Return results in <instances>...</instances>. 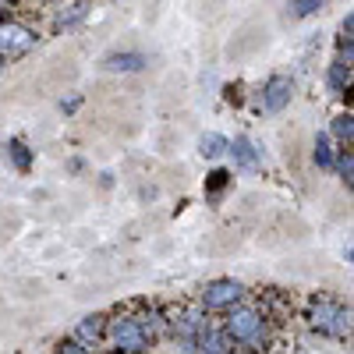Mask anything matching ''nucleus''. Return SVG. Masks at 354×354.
I'll return each instance as SVG.
<instances>
[{"label": "nucleus", "instance_id": "21", "mask_svg": "<svg viewBox=\"0 0 354 354\" xmlns=\"http://www.w3.org/2000/svg\"><path fill=\"white\" fill-rule=\"evenodd\" d=\"M177 354H198V344L195 340H177Z\"/></svg>", "mask_w": 354, "mask_h": 354}, {"label": "nucleus", "instance_id": "7", "mask_svg": "<svg viewBox=\"0 0 354 354\" xmlns=\"http://www.w3.org/2000/svg\"><path fill=\"white\" fill-rule=\"evenodd\" d=\"M195 344H198V354H234V351H238V347L230 344V337L220 326H213V322L195 337Z\"/></svg>", "mask_w": 354, "mask_h": 354}, {"label": "nucleus", "instance_id": "4", "mask_svg": "<svg viewBox=\"0 0 354 354\" xmlns=\"http://www.w3.org/2000/svg\"><path fill=\"white\" fill-rule=\"evenodd\" d=\"M39 43V32L21 18H0V61H11V57H21Z\"/></svg>", "mask_w": 354, "mask_h": 354}, {"label": "nucleus", "instance_id": "13", "mask_svg": "<svg viewBox=\"0 0 354 354\" xmlns=\"http://www.w3.org/2000/svg\"><path fill=\"white\" fill-rule=\"evenodd\" d=\"M315 163L322 167V170H330L333 167V160H337V149H333V138L330 135H315Z\"/></svg>", "mask_w": 354, "mask_h": 354}, {"label": "nucleus", "instance_id": "11", "mask_svg": "<svg viewBox=\"0 0 354 354\" xmlns=\"http://www.w3.org/2000/svg\"><path fill=\"white\" fill-rule=\"evenodd\" d=\"M85 15H88V4H82V0H78V4H57V8H53V21L61 25V28L78 25Z\"/></svg>", "mask_w": 354, "mask_h": 354}, {"label": "nucleus", "instance_id": "10", "mask_svg": "<svg viewBox=\"0 0 354 354\" xmlns=\"http://www.w3.org/2000/svg\"><path fill=\"white\" fill-rule=\"evenodd\" d=\"M227 153H234V160H238L241 167H259V163H262V153L255 149V142H252L248 135H238V138H234Z\"/></svg>", "mask_w": 354, "mask_h": 354}, {"label": "nucleus", "instance_id": "19", "mask_svg": "<svg viewBox=\"0 0 354 354\" xmlns=\"http://www.w3.org/2000/svg\"><path fill=\"white\" fill-rule=\"evenodd\" d=\"M53 354H93V351H88V347H82L75 337H64V340H57Z\"/></svg>", "mask_w": 354, "mask_h": 354}, {"label": "nucleus", "instance_id": "6", "mask_svg": "<svg viewBox=\"0 0 354 354\" xmlns=\"http://www.w3.org/2000/svg\"><path fill=\"white\" fill-rule=\"evenodd\" d=\"M290 96H294V78H287V75H270V78H266V85H262V106L270 113H280L290 103Z\"/></svg>", "mask_w": 354, "mask_h": 354}, {"label": "nucleus", "instance_id": "16", "mask_svg": "<svg viewBox=\"0 0 354 354\" xmlns=\"http://www.w3.org/2000/svg\"><path fill=\"white\" fill-rule=\"evenodd\" d=\"M8 153H11V160H15L18 170H28V167H32V153H28V145H25L21 138H11V142H8Z\"/></svg>", "mask_w": 354, "mask_h": 354}, {"label": "nucleus", "instance_id": "1", "mask_svg": "<svg viewBox=\"0 0 354 354\" xmlns=\"http://www.w3.org/2000/svg\"><path fill=\"white\" fill-rule=\"evenodd\" d=\"M220 330L230 337L234 347H245V351H262L270 344V319L252 305H234Z\"/></svg>", "mask_w": 354, "mask_h": 354}, {"label": "nucleus", "instance_id": "18", "mask_svg": "<svg viewBox=\"0 0 354 354\" xmlns=\"http://www.w3.org/2000/svg\"><path fill=\"white\" fill-rule=\"evenodd\" d=\"M230 177H234L230 170H213L209 181H205V195H220V192L230 185Z\"/></svg>", "mask_w": 354, "mask_h": 354}, {"label": "nucleus", "instance_id": "20", "mask_svg": "<svg viewBox=\"0 0 354 354\" xmlns=\"http://www.w3.org/2000/svg\"><path fill=\"white\" fill-rule=\"evenodd\" d=\"M322 4H319V0H294V4H290V15L294 18H308V15H315Z\"/></svg>", "mask_w": 354, "mask_h": 354}, {"label": "nucleus", "instance_id": "15", "mask_svg": "<svg viewBox=\"0 0 354 354\" xmlns=\"http://www.w3.org/2000/svg\"><path fill=\"white\" fill-rule=\"evenodd\" d=\"M333 138H337L340 145H347V149H351V138H354V117H351V113L333 117Z\"/></svg>", "mask_w": 354, "mask_h": 354}, {"label": "nucleus", "instance_id": "14", "mask_svg": "<svg viewBox=\"0 0 354 354\" xmlns=\"http://www.w3.org/2000/svg\"><path fill=\"white\" fill-rule=\"evenodd\" d=\"M330 88H333L337 96H344L347 88H351V68H347L344 61H337V64L330 68Z\"/></svg>", "mask_w": 354, "mask_h": 354}, {"label": "nucleus", "instance_id": "3", "mask_svg": "<svg viewBox=\"0 0 354 354\" xmlns=\"http://www.w3.org/2000/svg\"><path fill=\"white\" fill-rule=\"evenodd\" d=\"M308 322L322 337H333V340L351 337V308L333 301V298H315L312 312H308Z\"/></svg>", "mask_w": 354, "mask_h": 354}, {"label": "nucleus", "instance_id": "8", "mask_svg": "<svg viewBox=\"0 0 354 354\" xmlns=\"http://www.w3.org/2000/svg\"><path fill=\"white\" fill-rule=\"evenodd\" d=\"M103 330H106V315H103V312L85 315V319L78 322V326H75V340H78L82 347L93 351L96 344H103Z\"/></svg>", "mask_w": 354, "mask_h": 354}, {"label": "nucleus", "instance_id": "9", "mask_svg": "<svg viewBox=\"0 0 354 354\" xmlns=\"http://www.w3.org/2000/svg\"><path fill=\"white\" fill-rule=\"evenodd\" d=\"M145 64V53H138V50H124V53H110L106 61H103V68L106 71H142Z\"/></svg>", "mask_w": 354, "mask_h": 354}, {"label": "nucleus", "instance_id": "17", "mask_svg": "<svg viewBox=\"0 0 354 354\" xmlns=\"http://www.w3.org/2000/svg\"><path fill=\"white\" fill-rule=\"evenodd\" d=\"M333 167L340 170V177H344L347 188H351V181H354V156H351V149H340L337 160H333Z\"/></svg>", "mask_w": 354, "mask_h": 354}, {"label": "nucleus", "instance_id": "2", "mask_svg": "<svg viewBox=\"0 0 354 354\" xmlns=\"http://www.w3.org/2000/svg\"><path fill=\"white\" fill-rule=\"evenodd\" d=\"M103 344L110 347V354H142L153 347V337L145 330V322L131 312H117L106 315V330H103Z\"/></svg>", "mask_w": 354, "mask_h": 354}, {"label": "nucleus", "instance_id": "5", "mask_svg": "<svg viewBox=\"0 0 354 354\" xmlns=\"http://www.w3.org/2000/svg\"><path fill=\"white\" fill-rule=\"evenodd\" d=\"M245 298V283L241 280H230V277H220V280H209L202 287V308L205 312H230L234 305H241Z\"/></svg>", "mask_w": 354, "mask_h": 354}, {"label": "nucleus", "instance_id": "12", "mask_svg": "<svg viewBox=\"0 0 354 354\" xmlns=\"http://www.w3.org/2000/svg\"><path fill=\"white\" fill-rule=\"evenodd\" d=\"M227 149H230V142H227L223 135H216V131H209V135L198 138V153H202L205 160H216V156H223Z\"/></svg>", "mask_w": 354, "mask_h": 354}, {"label": "nucleus", "instance_id": "22", "mask_svg": "<svg viewBox=\"0 0 354 354\" xmlns=\"http://www.w3.org/2000/svg\"><path fill=\"white\" fill-rule=\"evenodd\" d=\"M0 71H4V61H0Z\"/></svg>", "mask_w": 354, "mask_h": 354}]
</instances>
